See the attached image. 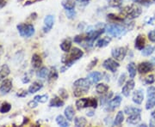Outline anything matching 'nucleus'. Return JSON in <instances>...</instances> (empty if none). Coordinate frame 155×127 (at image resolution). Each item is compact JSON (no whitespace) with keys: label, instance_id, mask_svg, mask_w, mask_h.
<instances>
[{"label":"nucleus","instance_id":"obj_1","mask_svg":"<svg viewBox=\"0 0 155 127\" xmlns=\"http://www.w3.org/2000/svg\"><path fill=\"white\" fill-rule=\"evenodd\" d=\"M134 24L130 25L127 24H122V23H111L105 27V32L109 33L111 36L114 37H119L124 35L127 31H130V29L133 28Z\"/></svg>","mask_w":155,"mask_h":127},{"label":"nucleus","instance_id":"obj_2","mask_svg":"<svg viewBox=\"0 0 155 127\" xmlns=\"http://www.w3.org/2000/svg\"><path fill=\"white\" fill-rule=\"evenodd\" d=\"M84 52L82 50H80L78 47H72L71 51L67 52V55L63 56L62 58V63L66 65L67 68L71 66L74 62L78 60L80 58H82Z\"/></svg>","mask_w":155,"mask_h":127},{"label":"nucleus","instance_id":"obj_3","mask_svg":"<svg viewBox=\"0 0 155 127\" xmlns=\"http://www.w3.org/2000/svg\"><path fill=\"white\" fill-rule=\"evenodd\" d=\"M91 82L87 78H80L74 82L73 86H74V91L73 94L75 96L79 97L83 94H86L88 92L89 88L91 87Z\"/></svg>","mask_w":155,"mask_h":127},{"label":"nucleus","instance_id":"obj_4","mask_svg":"<svg viewBox=\"0 0 155 127\" xmlns=\"http://www.w3.org/2000/svg\"><path fill=\"white\" fill-rule=\"evenodd\" d=\"M141 8L136 5H131L126 6L122 9V17H126L127 19H134L140 17L141 14Z\"/></svg>","mask_w":155,"mask_h":127},{"label":"nucleus","instance_id":"obj_5","mask_svg":"<svg viewBox=\"0 0 155 127\" xmlns=\"http://www.w3.org/2000/svg\"><path fill=\"white\" fill-rule=\"evenodd\" d=\"M97 100L95 98H82L76 101V107L78 110H81L85 107H93L97 108Z\"/></svg>","mask_w":155,"mask_h":127},{"label":"nucleus","instance_id":"obj_6","mask_svg":"<svg viewBox=\"0 0 155 127\" xmlns=\"http://www.w3.org/2000/svg\"><path fill=\"white\" fill-rule=\"evenodd\" d=\"M17 30L22 37H31L35 33V28L31 24L21 23L17 25Z\"/></svg>","mask_w":155,"mask_h":127},{"label":"nucleus","instance_id":"obj_7","mask_svg":"<svg viewBox=\"0 0 155 127\" xmlns=\"http://www.w3.org/2000/svg\"><path fill=\"white\" fill-rule=\"evenodd\" d=\"M111 54L113 56L114 59H116V60L122 61L124 59L125 56L127 54V49L126 47H117L112 49Z\"/></svg>","mask_w":155,"mask_h":127},{"label":"nucleus","instance_id":"obj_8","mask_svg":"<svg viewBox=\"0 0 155 127\" xmlns=\"http://www.w3.org/2000/svg\"><path fill=\"white\" fill-rule=\"evenodd\" d=\"M103 65H104V67L105 68L106 70H108V71L114 73V72H116L117 71V69L119 67V64L116 60L112 59H106L104 62Z\"/></svg>","mask_w":155,"mask_h":127},{"label":"nucleus","instance_id":"obj_9","mask_svg":"<svg viewBox=\"0 0 155 127\" xmlns=\"http://www.w3.org/2000/svg\"><path fill=\"white\" fill-rule=\"evenodd\" d=\"M122 102V97L120 95H116L114 99L110 100V102H108V106H107V111H113L115 110L116 108H117L119 106L121 105Z\"/></svg>","mask_w":155,"mask_h":127},{"label":"nucleus","instance_id":"obj_10","mask_svg":"<svg viewBox=\"0 0 155 127\" xmlns=\"http://www.w3.org/2000/svg\"><path fill=\"white\" fill-rule=\"evenodd\" d=\"M54 23V17L51 15H48L45 17L44 19V27H43V31L44 33H48L52 29Z\"/></svg>","mask_w":155,"mask_h":127},{"label":"nucleus","instance_id":"obj_11","mask_svg":"<svg viewBox=\"0 0 155 127\" xmlns=\"http://www.w3.org/2000/svg\"><path fill=\"white\" fill-rule=\"evenodd\" d=\"M153 68V65L150 62H142L139 65L138 71L140 74H146L151 71Z\"/></svg>","mask_w":155,"mask_h":127},{"label":"nucleus","instance_id":"obj_12","mask_svg":"<svg viewBox=\"0 0 155 127\" xmlns=\"http://www.w3.org/2000/svg\"><path fill=\"white\" fill-rule=\"evenodd\" d=\"M134 85H135V83H134V81L133 79H131V80H129V81H127L126 84L123 86V88L122 89V94L124 95V96H129V94H130V92L132 91L134 88Z\"/></svg>","mask_w":155,"mask_h":127},{"label":"nucleus","instance_id":"obj_13","mask_svg":"<svg viewBox=\"0 0 155 127\" xmlns=\"http://www.w3.org/2000/svg\"><path fill=\"white\" fill-rule=\"evenodd\" d=\"M12 88V82L11 79H5V81H3V83L0 86V92L3 94H7L11 91Z\"/></svg>","mask_w":155,"mask_h":127},{"label":"nucleus","instance_id":"obj_14","mask_svg":"<svg viewBox=\"0 0 155 127\" xmlns=\"http://www.w3.org/2000/svg\"><path fill=\"white\" fill-rule=\"evenodd\" d=\"M143 99H144V94H143V91L140 90V89H138L136 90L133 94V101L136 104H141L142 101H143Z\"/></svg>","mask_w":155,"mask_h":127},{"label":"nucleus","instance_id":"obj_15","mask_svg":"<svg viewBox=\"0 0 155 127\" xmlns=\"http://www.w3.org/2000/svg\"><path fill=\"white\" fill-rule=\"evenodd\" d=\"M102 78L103 74L98 71H93L88 75V79L91 82V83H98L100 80H102Z\"/></svg>","mask_w":155,"mask_h":127},{"label":"nucleus","instance_id":"obj_16","mask_svg":"<svg viewBox=\"0 0 155 127\" xmlns=\"http://www.w3.org/2000/svg\"><path fill=\"white\" fill-rule=\"evenodd\" d=\"M145 44H146V40H145L144 36L141 34H139L135 40V45H134L135 48H137L138 50H142L145 47Z\"/></svg>","mask_w":155,"mask_h":127},{"label":"nucleus","instance_id":"obj_17","mask_svg":"<svg viewBox=\"0 0 155 127\" xmlns=\"http://www.w3.org/2000/svg\"><path fill=\"white\" fill-rule=\"evenodd\" d=\"M140 119H141L140 113H134V114H130V116L127 118V122L130 125H137L140 121Z\"/></svg>","mask_w":155,"mask_h":127},{"label":"nucleus","instance_id":"obj_18","mask_svg":"<svg viewBox=\"0 0 155 127\" xmlns=\"http://www.w3.org/2000/svg\"><path fill=\"white\" fill-rule=\"evenodd\" d=\"M64 105V101L58 96L54 97L53 99L50 100L49 106L51 107H61Z\"/></svg>","mask_w":155,"mask_h":127},{"label":"nucleus","instance_id":"obj_19","mask_svg":"<svg viewBox=\"0 0 155 127\" xmlns=\"http://www.w3.org/2000/svg\"><path fill=\"white\" fill-rule=\"evenodd\" d=\"M74 114H75V112H74V109H73L72 106H68L67 108L65 109V116H66V119H68V121L73 120Z\"/></svg>","mask_w":155,"mask_h":127},{"label":"nucleus","instance_id":"obj_20","mask_svg":"<svg viewBox=\"0 0 155 127\" xmlns=\"http://www.w3.org/2000/svg\"><path fill=\"white\" fill-rule=\"evenodd\" d=\"M62 6L67 11H73L75 8V2H74V0H63Z\"/></svg>","mask_w":155,"mask_h":127},{"label":"nucleus","instance_id":"obj_21","mask_svg":"<svg viewBox=\"0 0 155 127\" xmlns=\"http://www.w3.org/2000/svg\"><path fill=\"white\" fill-rule=\"evenodd\" d=\"M42 87H43V85H42V83H40V82H35V83H33L32 85L29 86V88H28V92H29L30 94L36 93V92L39 91Z\"/></svg>","mask_w":155,"mask_h":127},{"label":"nucleus","instance_id":"obj_22","mask_svg":"<svg viewBox=\"0 0 155 127\" xmlns=\"http://www.w3.org/2000/svg\"><path fill=\"white\" fill-rule=\"evenodd\" d=\"M31 63H32V66L34 68H39L42 64L41 56L38 55V54H34L33 57H32V59H31Z\"/></svg>","mask_w":155,"mask_h":127},{"label":"nucleus","instance_id":"obj_23","mask_svg":"<svg viewBox=\"0 0 155 127\" xmlns=\"http://www.w3.org/2000/svg\"><path fill=\"white\" fill-rule=\"evenodd\" d=\"M10 74V69L8 65H4L0 67V82L2 80H4L6 77H8V75Z\"/></svg>","mask_w":155,"mask_h":127},{"label":"nucleus","instance_id":"obj_24","mask_svg":"<svg viewBox=\"0 0 155 127\" xmlns=\"http://www.w3.org/2000/svg\"><path fill=\"white\" fill-rule=\"evenodd\" d=\"M107 18L112 23H121V22L124 21L123 17H119V16H116L115 14H110V15H108Z\"/></svg>","mask_w":155,"mask_h":127},{"label":"nucleus","instance_id":"obj_25","mask_svg":"<svg viewBox=\"0 0 155 127\" xmlns=\"http://www.w3.org/2000/svg\"><path fill=\"white\" fill-rule=\"evenodd\" d=\"M124 120V114H123V113H122V111H119L118 113H117V114H116V119H115V120L113 122V125H121L122 124V122Z\"/></svg>","mask_w":155,"mask_h":127},{"label":"nucleus","instance_id":"obj_26","mask_svg":"<svg viewBox=\"0 0 155 127\" xmlns=\"http://www.w3.org/2000/svg\"><path fill=\"white\" fill-rule=\"evenodd\" d=\"M71 47H72V41L70 39H66L65 40H63V42L61 44V48L65 52H69Z\"/></svg>","mask_w":155,"mask_h":127},{"label":"nucleus","instance_id":"obj_27","mask_svg":"<svg viewBox=\"0 0 155 127\" xmlns=\"http://www.w3.org/2000/svg\"><path fill=\"white\" fill-rule=\"evenodd\" d=\"M57 78H58V71H57L55 67H52L49 73H48V82L49 83L54 82V81L57 80Z\"/></svg>","mask_w":155,"mask_h":127},{"label":"nucleus","instance_id":"obj_28","mask_svg":"<svg viewBox=\"0 0 155 127\" xmlns=\"http://www.w3.org/2000/svg\"><path fill=\"white\" fill-rule=\"evenodd\" d=\"M127 71L129 74V77L130 78H134L136 75V66H135V64L134 63H129L128 65H127Z\"/></svg>","mask_w":155,"mask_h":127},{"label":"nucleus","instance_id":"obj_29","mask_svg":"<svg viewBox=\"0 0 155 127\" xmlns=\"http://www.w3.org/2000/svg\"><path fill=\"white\" fill-rule=\"evenodd\" d=\"M56 122H57V124H58L60 126H62V127L69 126V123H68V121H67V119H66L64 117L62 116V115H59V116H57V118H56Z\"/></svg>","mask_w":155,"mask_h":127},{"label":"nucleus","instance_id":"obj_30","mask_svg":"<svg viewBox=\"0 0 155 127\" xmlns=\"http://www.w3.org/2000/svg\"><path fill=\"white\" fill-rule=\"evenodd\" d=\"M96 90L98 94H104L108 90H109V86L106 85L104 83H99L97 85Z\"/></svg>","mask_w":155,"mask_h":127},{"label":"nucleus","instance_id":"obj_31","mask_svg":"<svg viewBox=\"0 0 155 127\" xmlns=\"http://www.w3.org/2000/svg\"><path fill=\"white\" fill-rule=\"evenodd\" d=\"M124 113L127 114H134V113H140L141 110L137 107H133V106H126L124 108Z\"/></svg>","mask_w":155,"mask_h":127},{"label":"nucleus","instance_id":"obj_32","mask_svg":"<svg viewBox=\"0 0 155 127\" xmlns=\"http://www.w3.org/2000/svg\"><path fill=\"white\" fill-rule=\"evenodd\" d=\"M111 39L110 37H104L103 39H100L99 40H97V47H104L107 45L110 42Z\"/></svg>","mask_w":155,"mask_h":127},{"label":"nucleus","instance_id":"obj_33","mask_svg":"<svg viewBox=\"0 0 155 127\" xmlns=\"http://www.w3.org/2000/svg\"><path fill=\"white\" fill-rule=\"evenodd\" d=\"M74 124L78 127H83L87 124V121L84 117H77L74 120Z\"/></svg>","mask_w":155,"mask_h":127},{"label":"nucleus","instance_id":"obj_34","mask_svg":"<svg viewBox=\"0 0 155 127\" xmlns=\"http://www.w3.org/2000/svg\"><path fill=\"white\" fill-rule=\"evenodd\" d=\"M48 74V71L46 67H42L38 71L36 72V76L38 78H41V79H44L47 78V75Z\"/></svg>","mask_w":155,"mask_h":127},{"label":"nucleus","instance_id":"obj_35","mask_svg":"<svg viewBox=\"0 0 155 127\" xmlns=\"http://www.w3.org/2000/svg\"><path fill=\"white\" fill-rule=\"evenodd\" d=\"M154 106H155V95H153V96H151V97H148V100H147V104H146V108H147V110H149V109H152Z\"/></svg>","mask_w":155,"mask_h":127},{"label":"nucleus","instance_id":"obj_36","mask_svg":"<svg viewBox=\"0 0 155 127\" xmlns=\"http://www.w3.org/2000/svg\"><path fill=\"white\" fill-rule=\"evenodd\" d=\"M11 109V104H10V103H7V102H4V103L1 105V106H0V113H8Z\"/></svg>","mask_w":155,"mask_h":127},{"label":"nucleus","instance_id":"obj_37","mask_svg":"<svg viewBox=\"0 0 155 127\" xmlns=\"http://www.w3.org/2000/svg\"><path fill=\"white\" fill-rule=\"evenodd\" d=\"M48 99V94H43V95H36L35 96L34 100H36L37 102H40V103H45L47 100Z\"/></svg>","mask_w":155,"mask_h":127},{"label":"nucleus","instance_id":"obj_38","mask_svg":"<svg viewBox=\"0 0 155 127\" xmlns=\"http://www.w3.org/2000/svg\"><path fill=\"white\" fill-rule=\"evenodd\" d=\"M153 46H147L146 48H143L142 49V55L143 56H150L153 52Z\"/></svg>","mask_w":155,"mask_h":127},{"label":"nucleus","instance_id":"obj_39","mask_svg":"<svg viewBox=\"0 0 155 127\" xmlns=\"http://www.w3.org/2000/svg\"><path fill=\"white\" fill-rule=\"evenodd\" d=\"M112 95H113V93H112V92H110V94H105L104 97H102V98H101V105L108 104V102H109L110 99L111 97H112Z\"/></svg>","mask_w":155,"mask_h":127},{"label":"nucleus","instance_id":"obj_40","mask_svg":"<svg viewBox=\"0 0 155 127\" xmlns=\"http://www.w3.org/2000/svg\"><path fill=\"white\" fill-rule=\"evenodd\" d=\"M122 4V0H110V5L112 7H120Z\"/></svg>","mask_w":155,"mask_h":127},{"label":"nucleus","instance_id":"obj_41","mask_svg":"<svg viewBox=\"0 0 155 127\" xmlns=\"http://www.w3.org/2000/svg\"><path fill=\"white\" fill-rule=\"evenodd\" d=\"M134 3H137V4H140L145 6H148L151 5V0H133Z\"/></svg>","mask_w":155,"mask_h":127},{"label":"nucleus","instance_id":"obj_42","mask_svg":"<svg viewBox=\"0 0 155 127\" xmlns=\"http://www.w3.org/2000/svg\"><path fill=\"white\" fill-rule=\"evenodd\" d=\"M155 82V78L153 75H150L145 79V83L147 84H153Z\"/></svg>","mask_w":155,"mask_h":127},{"label":"nucleus","instance_id":"obj_43","mask_svg":"<svg viewBox=\"0 0 155 127\" xmlns=\"http://www.w3.org/2000/svg\"><path fill=\"white\" fill-rule=\"evenodd\" d=\"M153 95H155V88L151 86V87L147 88V96L151 97V96H153Z\"/></svg>","mask_w":155,"mask_h":127},{"label":"nucleus","instance_id":"obj_44","mask_svg":"<svg viewBox=\"0 0 155 127\" xmlns=\"http://www.w3.org/2000/svg\"><path fill=\"white\" fill-rule=\"evenodd\" d=\"M60 94H61V97L62 99H67L68 98V94L64 88L60 89Z\"/></svg>","mask_w":155,"mask_h":127},{"label":"nucleus","instance_id":"obj_45","mask_svg":"<svg viewBox=\"0 0 155 127\" xmlns=\"http://www.w3.org/2000/svg\"><path fill=\"white\" fill-rule=\"evenodd\" d=\"M148 39L152 41V42H155V30L151 31L148 33Z\"/></svg>","mask_w":155,"mask_h":127},{"label":"nucleus","instance_id":"obj_46","mask_svg":"<svg viewBox=\"0 0 155 127\" xmlns=\"http://www.w3.org/2000/svg\"><path fill=\"white\" fill-rule=\"evenodd\" d=\"M97 59H93V60L91 61V62L90 63V65H88V67H87V71H91V70L97 65Z\"/></svg>","mask_w":155,"mask_h":127},{"label":"nucleus","instance_id":"obj_47","mask_svg":"<svg viewBox=\"0 0 155 127\" xmlns=\"http://www.w3.org/2000/svg\"><path fill=\"white\" fill-rule=\"evenodd\" d=\"M125 79H126V75L125 74H122L121 75V77L119 78V81H118V85L119 86H122L123 83L125 82Z\"/></svg>","mask_w":155,"mask_h":127},{"label":"nucleus","instance_id":"obj_48","mask_svg":"<svg viewBox=\"0 0 155 127\" xmlns=\"http://www.w3.org/2000/svg\"><path fill=\"white\" fill-rule=\"evenodd\" d=\"M82 41H83V36L82 35H77L75 38H74V42H76V43H82Z\"/></svg>","mask_w":155,"mask_h":127},{"label":"nucleus","instance_id":"obj_49","mask_svg":"<svg viewBox=\"0 0 155 127\" xmlns=\"http://www.w3.org/2000/svg\"><path fill=\"white\" fill-rule=\"evenodd\" d=\"M28 106L29 107H31V108H35V107H36L37 106V101L36 100H31V101H29L28 103Z\"/></svg>","mask_w":155,"mask_h":127},{"label":"nucleus","instance_id":"obj_50","mask_svg":"<svg viewBox=\"0 0 155 127\" xmlns=\"http://www.w3.org/2000/svg\"><path fill=\"white\" fill-rule=\"evenodd\" d=\"M67 15L68 18H73V17H75L76 13H75L74 11H67Z\"/></svg>","mask_w":155,"mask_h":127},{"label":"nucleus","instance_id":"obj_51","mask_svg":"<svg viewBox=\"0 0 155 127\" xmlns=\"http://www.w3.org/2000/svg\"><path fill=\"white\" fill-rule=\"evenodd\" d=\"M95 114V113H94V111L93 110H91V111H88L87 113H86V115L89 117H92L93 115Z\"/></svg>","mask_w":155,"mask_h":127},{"label":"nucleus","instance_id":"obj_52","mask_svg":"<svg viewBox=\"0 0 155 127\" xmlns=\"http://www.w3.org/2000/svg\"><path fill=\"white\" fill-rule=\"evenodd\" d=\"M6 0H0V9L3 8L4 6H5Z\"/></svg>","mask_w":155,"mask_h":127},{"label":"nucleus","instance_id":"obj_53","mask_svg":"<svg viewBox=\"0 0 155 127\" xmlns=\"http://www.w3.org/2000/svg\"><path fill=\"white\" fill-rule=\"evenodd\" d=\"M150 126H155V119H152L150 121Z\"/></svg>","mask_w":155,"mask_h":127},{"label":"nucleus","instance_id":"obj_54","mask_svg":"<svg viewBox=\"0 0 155 127\" xmlns=\"http://www.w3.org/2000/svg\"><path fill=\"white\" fill-rule=\"evenodd\" d=\"M77 1L79 3H88L90 0H77Z\"/></svg>","mask_w":155,"mask_h":127},{"label":"nucleus","instance_id":"obj_55","mask_svg":"<svg viewBox=\"0 0 155 127\" xmlns=\"http://www.w3.org/2000/svg\"><path fill=\"white\" fill-rule=\"evenodd\" d=\"M152 117H153V118L155 119V110L152 113Z\"/></svg>","mask_w":155,"mask_h":127},{"label":"nucleus","instance_id":"obj_56","mask_svg":"<svg viewBox=\"0 0 155 127\" xmlns=\"http://www.w3.org/2000/svg\"><path fill=\"white\" fill-rule=\"evenodd\" d=\"M147 126V125H146V124H142V125H139V127H146Z\"/></svg>","mask_w":155,"mask_h":127},{"label":"nucleus","instance_id":"obj_57","mask_svg":"<svg viewBox=\"0 0 155 127\" xmlns=\"http://www.w3.org/2000/svg\"><path fill=\"white\" fill-rule=\"evenodd\" d=\"M153 1H154V2H155V0H153Z\"/></svg>","mask_w":155,"mask_h":127}]
</instances>
